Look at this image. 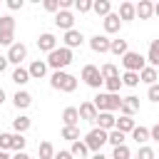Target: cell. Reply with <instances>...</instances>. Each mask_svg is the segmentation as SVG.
<instances>
[{"mask_svg": "<svg viewBox=\"0 0 159 159\" xmlns=\"http://www.w3.org/2000/svg\"><path fill=\"white\" fill-rule=\"evenodd\" d=\"M50 87L60 89V92H75L77 89V77L65 72V70H57V72L50 75Z\"/></svg>", "mask_w": 159, "mask_h": 159, "instance_id": "obj_1", "label": "cell"}, {"mask_svg": "<svg viewBox=\"0 0 159 159\" xmlns=\"http://www.w3.org/2000/svg\"><path fill=\"white\" fill-rule=\"evenodd\" d=\"M72 50H67L65 45L62 47H57V50H52L50 55H47V67H52L55 72L57 70H65V67H70L72 65Z\"/></svg>", "mask_w": 159, "mask_h": 159, "instance_id": "obj_2", "label": "cell"}, {"mask_svg": "<svg viewBox=\"0 0 159 159\" xmlns=\"http://www.w3.org/2000/svg\"><path fill=\"white\" fill-rule=\"evenodd\" d=\"M94 107H97V112H117L119 107H122V97L119 94H109V92H99L94 99Z\"/></svg>", "mask_w": 159, "mask_h": 159, "instance_id": "obj_3", "label": "cell"}, {"mask_svg": "<svg viewBox=\"0 0 159 159\" xmlns=\"http://www.w3.org/2000/svg\"><path fill=\"white\" fill-rule=\"evenodd\" d=\"M107 139H109V132H104V129L94 127V129H89V132H87V137H84L82 142L87 144V149H89V152H94V154H97V152L107 144Z\"/></svg>", "mask_w": 159, "mask_h": 159, "instance_id": "obj_4", "label": "cell"}, {"mask_svg": "<svg viewBox=\"0 0 159 159\" xmlns=\"http://www.w3.org/2000/svg\"><path fill=\"white\" fill-rule=\"evenodd\" d=\"M122 65H124V72H142V70L147 67V57L129 50V52L122 57Z\"/></svg>", "mask_w": 159, "mask_h": 159, "instance_id": "obj_5", "label": "cell"}, {"mask_svg": "<svg viewBox=\"0 0 159 159\" xmlns=\"http://www.w3.org/2000/svg\"><path fill=\"white\" fill-rule=\"evenodd\" d=\"M82 80H84V84L92 87V89H99V87L104 84L102 72H99V67H94V65H84V67H82Z\"/></svg>", "mask_w": 159, "mask_h": 159, "instance_id": "obj_6", "label": "cell"}, {"mask_svg": "<svg viewBox=\"0 0 159 159\" xmlns=\"http://www.w3.org/2000/svg\"><path fill=\"white\" fill-rule=\"evenodd\" d=\"M5 57H7V62H12V65L20 67V62L27 60V47H25L22 42H15L12 47H7V55H5Z\"/></svg>", "mask_w": 159, "mask_h": 159, "instance_id": "obj_7", "label": "cell"}, {"mask_svg": "<svg viewBox=\"0 0 159 159\" xmlns=\"http://www.w3.org/2000/svg\"><path fill=\"white\" fill-rule=\"evenodd\" d=\"M55 25H57L60 30L70 32V30H75V15H72L70 10H60V12L55 15Z\"/></svg>", "mask_w": 159, "mask_h": 159, "instance_id": "obj_8", "label": "cell"}, {"mask_svg": "<svg viewBox=\"0 0 159 159\" xmlns=\"http://www.w3.org/2000/svg\"><path fill=\"white\" fill-rule=\"evenodd\" d=\"M89 47H92V52H97V55H104V52H109V47H112V40H109L107 35H94V37H89Z\"/></svg>", "mask_w": 159, "mask_h": 159, "instance_id": "obj_9", "label": "cell"}, {"mask_svg": "<svg viewBox=\"0 0 159 159\" xmlns=\"http://www.w3.org/2000/svg\"><path fill=\"white\" fill-rule=\"evenodd\" d=\"M119 112H122V117H134V114L139 112V97H134V94L124 97V99H122Z\"/></svg>", "mask_w": 159, "mask_h": 159, "instance_id": "obj_10", "label": "cell"}, {"mask_svg": "<svg viewBox=\"0 0 159 159\" xmlns=\"http://www.w3.org/2000/svg\"><path fill=\"white\" fill-rule=\"evenodd\" d=\"M37 47L42 50V52H52V50H57V37L52 35V32H42L40 37H37Z\"/></svg>", "mask_w": 159, "mask_h": 159, "instance_id": "obj_11", "label": "cell"}, {"mask_svg": "<svg viewBox=\"0 0 159 159\" xmlns=\"http://www.w3.org/2000/svg\"><path fill=\"white\" fill-rule=\"evenodd\" d=\"M102 25H104V32H107V35H114V32L122 30V20H119L117 12H109V15L102 20Z\"/></svg>", "mask_w": 159, "mask_h": 159, "instance_id": "obj_12", "label": "cell"}, {"mask_svg": "<svg viewBox=\"0 0 159 159\" xmlns=\"http://www.w3.org/2000/svg\"><path fill=\"white\" fill-rule=\"evenodd\" d=\"M97 127L104 129V132H112V129L117 127V117H114L112 112H99V114H97Z\"/></svg>", "mask_w": 159, "mask_h": 159, "instance_id": "obj_13", "label": "cell"}, {"mask_svg": "<svg viewBox=\"0 0 159 159\" xmlns=\"http://www.w3.org/2000/svg\"><path fill=\"white\" fill-rule=\"evenodd\" d=\"M82 42H84V35H82L80 30H70V32H65V47H67V50L82 47Z\"/></svg>", "mask_w": 159, "mask_h": 159, "instance_id": "obj_14", "label": "cell"}, {"mask_svg": "<svg viewBox=\"0 0 159 159\" xmlns=\"http://www.w3.org/2000/svg\"><path fill=\"white\" fill-rule=\"evenodd\" d=\"M97 107H94V102H82L80 104V119H84V122H97Z\"/></svg>", "mask_w": 159, "mask_h": 159, "instance_id": "obj_15", "label": "cell"}, {"mask_svg": "<svg viewBox=\"0 0 159 159\" xmlns=\"http://www.w3.org/2000/svg\"><path fill=\"white\" fill-rule=\"evenodd\" d=\"M27 72H30L32 80H42V77L47 75V60H35V62L27 67Z\"/></svg>", "mask_w": 159, "mask_h": 159, "instance_id": "obj_16", "label": "cell"}, {"mask_svg": "<svg viewBox=\"0 0 159 159\" xmlns=\"http://www.w3.org/2000/svg\"><path fill=\"white\" fill-rule=\"evenodd\" d=\"M154 15V2L152 0H139L137 2V17L139 20H149Z\"/></svg>", "mask_w": 159, "mask_h": 159, "instance_id": "obj_17", "label": "cell"}, {"mask_svg": "<svg viewBox=\"0 0 159 159\" xmlns=\"http://www.w3.org/2000/svg\"><path fill=\"white\" fill-rule=\"evenodd\" d=\"M12 104H15L17 109H27V107L32 104V94H30V92H25V89H17V92H15V97H12Z\"/></svg>", "mask_w": 159, "mask_h": 159, "instance_id": "obj_18", "label": "cell"}, {"mask_svg": "<svg viewBox=\"0 0 159 159\" xmlns=\"http://www.w3.org/2000/svg\"><path fill=\"white\" fill-rule=\"evenodd\" d=\"M62 122H65V127H77V122H80V109H77V107H65Z\"/></svg>", "mask_w": 159, "mask_h": 159, "instance_id": "obj_19", "label": "cell"}, {"mask_svg": "<svg viewBox=\"0 0 159 159\" xmlns=\"http://www.w3.org/2000/svg\"><path fill=\"white\" fill-rule=\"evenodd\" d=\"M147 62H149V67H159V37L149 42V50H147Z\"/></svg>", "mask_w": 159, "mask_h": 159, "instance_id": "obj_20", "label": "cell"}, {"mask_svg": "<svg viewBox=\"0 0 159 159\" xmlns=\"http://www.w3.org/2000/svg\"><path fill=\"white\" fill-rule=\"evenodd\" d=\"M117 15H119V20H137V5L134 2H122Z\"/></svg>", "mask_w": 159, "mask_h": 159, "instance_id": "obj_21", "label": "cell"}, {"mask_svg": "<svg viewBox=\"0 0 159 159\" xmlns=\"http://www.w3.org/2000/svg\"><path fill=\"white\" fill-rule=\"evenodd\" d=\"M30 127H32V122H30V117H25V114H20V117L12 119V129H15V134H25Z\"/></svg>", "mask_w": 159, "mask_h": 159, "instance_id": "obj_22", "label": "cell"}, {"mask_svg": "<svg viewBox=\"0 0 159 159\" xmlns=\"http://www.w3.org/2000/svg\"><path fill=\"white\" fill-rule=\"evenodd\" d=\"M132 139H134L137 144H142V147H144V144L152 139V132H149L147 127H142V124H139V127H134V132H132Z\"/></svg>", "mask_w": 159, "mask_h": 159, "instance_id": "obj_23", "label": "cell"}, {"mask_svg": "<svg viewBox=\"0 0 159 159\" xmlns=\"http://www.w3.org/2000/svg\"><path fill=\"white\" fill-rule=\"evenodd\" d=\"M139 82H144V84H149V87L157 84V67H149V65H147V67L139 72Z\"/></svg>", "mask_w": 159, "mask_h": 159, "instance_id": "obj_24", "label": "cell"}, {"mask_svg": "<svg viewBox=\"0 0 159 159\" xmlns=\"http://www.w3.org/2000/svg\"><path fill=\"white\" fill-rule=\"evenodd\" d=\"M134 127H137V124H134V119H132V117H119L114 129H119L122 134H132V132H134Z\"/></svg>", "mask_w": 159, "mask_h": 159, "instance_id": "obj_25", "label": "cell"}, {"mask_svg": "<svg viewBox=\"0 0 159 159\" xmlns=\"http://www.w3.org/2000/svg\"><path fill=\"white\" fill-rule=\"evenodd\" d=\"M37 154H40V159H55V147H52V142H40L37 144Z\"/></svg>", "mask_w": 159, "mask_h": 159, "instance_id": "obj_26", "label": "cell"}, {"mask_svg": "<svg viewBox=\"0 0 159 159\" xmlns=\"http://www.w3.org/2000/svg\"><path fill=\"white\" fill-rule=\"evenodd\" d=\"M30 80H32V77H30V72H27L25 67H15V72H12V82H15V84L22 87V84H27Z\"/></svg>", "mask_w": 159, "mask_h": 159, "instance_id": "obj_27", "label": "cell"}, {"mask_svg": "<svg viewBox=\"0 0 159 159\" xmlns=\"http://www.w3.org/2000/svg\"><path fill=\"white\" fill-rule=\"evenodd\" d=\"M92 10H94L97 15H102V17H107V15L112 12V2H109V0H94Z\"/></svg>", "mask_w": 159, "mask_h": 159, "instance_id": "obj_28", "label": "cell"}, {"mask_svg": "<svg viewBox=\"0 0 159 159\" xmlns=\"http://www.w3.org/2000/svg\"><path fill=\"white\" fill-rule=\"evenodd\" d=\"M109 52H112V55H117V57H124V55L129 52V47H127V40H112V47H109Z\"/></svg>", "mask_w": 159, "mask_h": 159, "instance_id": "obj_29", "label": "cell"}, {"mask_svg": "<svg viewBox=\"0 0 159 159\" xmlns=\"http://www.w3.org/2000/svg\"><path fill=\"white\" fill-rule=\"evenodd\" d=\"M70 152H72V157H80V159H84V157L89 154V149H87V144H84L82 139H77V142H72V147H70Z\"/></svg>", "mask_w": 159, "mask_h": 159, "instance_id": "obj_30", "label": "cell"}, {"mask_svg": "<svg viewBox=\"0 0 159 159\" xmlns=\"http://www.w3.org/2000/svg\"><path fill=\"white\" fill-rule=\"evenodd\" d=\"M99 72H102V80H112V77H119V70H117V65H112V62L102 65V67H99Z\"/></svg>", "mask_w": 159, "mask_h": 159, "instance_id": "obj_31", "label": "cell"}, {"mask_svg": "<svg viewBox=\"0 0 159 159\" xmlns=\"http://www.w3.org/2000/svg\"><path fill=\"white\" fill-rule=\"evenodd\" d=\"M0 32H15V17L12 15H0Z\"/></svg>", "mask_w": 159, "mask_h": 159, "instance_id": "obj_32", "label": "cell"}, {"mask_svg": "<svg viewBox=\"0 0 159 159\" xmlns=\"http://www.w3.org/2000/svg\"><path fill=\"white\" fill-rule=\"evenodd\" d=\"M104 87H107V92H109V94H119V89H122V77L104 80Z\"/></svg>", "mask_w": 159, "mask_h": 159, "instance_id": "obj_33", "label": "cell"}, {"mask_svg": "<svg viewBox=\"0 0 159 159\" xmlns=\"http://www.w3.org/2000/svg\"><path fill=\"white\" fill-rule=\"evenodd\" d=\"M124 139H127V134H122L119 129H112V132H109L107 144H112V147H122V144H124Z\"/></svg>", "mask_w": 159, "mask_h": 159, "instance_id": "obj_34", "label": "cell"}, {"mask_svg": "<svg viewBox=\"0 0 159 159\" xmlns=\"http://www.w3.org/2000/svg\"><path fill=\"white\" fill-rule=\"evenodd\" d=\"M62 139L77 142V139H80V127H62Z\"/></svg>", "mask_w": 159, "mask_h": 159, "instance_id": "obj_35", "label": "cell"}, {"mask_svg": "<svg viewBox=\"0 0 159 159\" xmlns=\"http://www.w3.org/2000/svg\"><path fill=\"white\" fill-rule=\"evenodd\" d=\"M122 84L137 87V84H139V72H124V75H122Z\"/></svg>", "mask_w": 159, "mask_h": 159, "instance_id": "obj_36", "label": "cell"}, {"mask_svg": "<svg viewBox=\"0 0 159 159\" xmlns=\"http://www.w3.org/2000/svg\"><path fill=\"white\" fill-rule=\"evenodd\" d=\"M132 157V152H129V147L127 144H122V147H114L112 149V159H129Z\"/></svg>", "mask_w": 159, "mask_h": 159, "instance_id": "obj_37", "label": "cell"}, {"mask_svg": "<svg viewBox=\"0 0 159 159\" xmlns=\"http://www.w3.org/2000/svg\"><path fill=\"white\" fill-rule=\"evenodd\" d=\"M25 144H27V139L22 134H12V152H25Z\"/></svg>", "mask_w": 159, "mask_h": 159, "instance_id": "obj_38", "label": "cell"}, {"mask_svg": "<svg viewBox=\"0 0 159 159\" xmlns=\"http://www.w3.org/2000/svg\"><path fill=\"white\" fill-rule=\"evenodd\" d=\"M7 149H12V134L2 132L0 134V152H7Z\"/></svg>", "mask_w": 159, "mask_h": 159, "instance_id": "obj_39", "label": "cell"}, {"mask_svg": "<svg viewBox=\"0 0 159 159\" xmlns=\"http://www.w3.org/2000/svg\"><path fill=\"white\" fill-rule=\"evenodd\" d=\"M94 5V0H75V10L77 12H89Z\"/></svg>", "mask_w": 159, "mask_h": 159, "instance_id": "obj_40", "label": "cell"}, {"mask_svg": "<svg viewBox=\"0 0 159 159\" xmlns=\"http://www.w3.org/2000/svg\"><path fill=\"white\" fill-rule=\"evenodd\" d=\"M0 45L12 47V45H15V32H0Z\"/></svg>", "mask_w": 159, "mask_h": 159, "instance_id": "obj_41", "label": "cell"}, {"mask_svg": "<svg viewBox=\"0 0 159 159\" xmlns=\"http://www.w3.org/2000/svg\"><path fill=\"white\" fill-rule=\"evenodd\" d=\"M42 7H45L47 12H55V15H57V12H60V0H45Z\"/></svg>", "mask_w": 159, "mask_h": 159, "instance_id": "obj_42", "label": "cell"}, {"mask_svg": "<svg viewBox=\"0 0 159 159\" xmlns=\"http://www.w3.org/2000/svg\"><path fill=\"white\" fill-rule=\"evenodd\" d=\"M137 159H154V149H152V147H139Z\"/></svg>", "mask_w": 159, "mask_h": 159, "instance_id": "obj_43", "label": "cell"}, {"mask_svg": "<svg viewBox=\"0 0 159 159\" xmlns=\"http://www.w3.org/2000/svg\"><path fill=\"white\" fill-rule=\"evenodd\" d=\"M147 97H149V102H159V82L147 89Z\"/></svg>", "mask_w": 159, "mask_h": 159, "instance_id": "obj_44", "label": "cell"}, {"mask_svg": "<svg viewBox=\"0 0 159 159\" xmlns=\"http://www.w3.org/2000/svg\"><path fill=\"white\" fill-rule=\"evenodd\" d=\"M55 159H75V157H72V152L62 149V152H57V154H55Z\"/></svg>", "mask_w": 159, "mask_h": 159, "instance_id": "obj_45", "label": "cell"}, {"mask_svg": "<svg viewBox=\"0 0 159 159\" xmlns=\"http://www.w3.org/2000/svg\"><path fill=\"white\" fill-rule=\"evenodd\" d=\"M7 7L10 10H20L22 7V0H7Z\"/></svg>", "mask_w": 159, "mask_h": 159, "instance_id": "obj_46", "label": "cell"}, {"mask_svg": "<svg viewBox=\"0 0 159 159\" xmlns=\"http://www.w3.org/2000/svg\"><path fill=\"white\" fill-rule=\"evenodd\" d=\"M75 7V0H60V10H70Z\"/></svg>", "mask_w": 159, "mask_h": 159, "instance_id": "obj_47", "label": "cell"}, {"mask_svg": "<svg viewBox=\"0 0 159 159\" xmlns=\"http://www.w3.org/2000/svg\"><path fill=\"white\" fill-rule=\"evenodd\" d=\"M7 65H10V62H7V57H5V55H0V75L7 70Z\"/></svg>", "mask_w": 159, "mask_h": 159, "instance_id": "obj_48", "label": "cell"}, {"mask_svg": "<svg viewBox=\"0 0 159 159\" xmlns=\"http://www.w3.org/2000/svg\"><path fill=\"white\" fill-rule=\"evenodd\" d=\"M149 132H152V139H157V142H159V122H157V124H154Z\"/></svg>", "mask_w": 159, "mask_h": 159, "instance_id": "obj_49", "label": "cell"}, {"mask_svg": "<svg viewBox=\"0 0 159 159\" xmlns=\"http://www.w3.org/2000/svg\"><path fill=\"white\" fill-rule=\"evenodd\" d=\"M12 159H30V157H27L25 152H15V157H12Z\"/></svg>", "mask_w": 159, "mask_h": 159, "instance_id": "obj_50", "label": "cell"}, {"mask_svg": "<svg viewBox=\"0 0 159 159\" xmlns=\"http://www.w3.org/2000/svg\"><path fill=\"white\" fill-rule=\"evenodd\" d=\"M92 159H107V157H104V154H102V152H97V154H94V157H92Z\"/></svg>", "mask_w": 159, "mask_h": 159, "instance_id": "obj_51", "label": "cell"}, {"mask_svg": "<svg viewBox=\"0 0 159 159\" xmlns=\"http://www.w3.org/2000/svg\"><path fill=\"white\" fill-rule=\"evenodd\" d=\"M2 102H5V89L0 87V104H2Z\"/></svg>", "mask_w": 159, "mask_h": 159, "instance_id": "obj_52", "label": "cell"}, {"mask_svg": "<svg viewBox=\"0 0 159 159\" xmlns=\"http://www.w3.org/2000/svg\"><path fill=\"white\" fill-rule=\"evenodd\" d=\"M0 159H12V157H10L7 152H0Z\"/></svg>", "mask_w": 159, "mask_h": 159, "instance_id": "obj_53", "label": "cell"}, {"mask_svg": "<svg viewBox=\"0 0 159 159\" xmlns=\"http://www.w3.org/2000/svg\"><path fill=\"white\" fill-rule=\"evenodd\" d=\"M154 15L159 17V2H154Z\"/></svg>", "mask_w": 159, "mask_h": 159, "instance_id": "obj_54", "label": "cell"}]
</instances>
